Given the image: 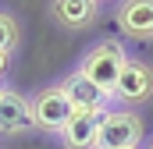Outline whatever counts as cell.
Instances as JSON below:
<instances>
[{"label": "cell", "mask_w": 153, "mask_h": 149, "mask_svg": "<svg viewBox=\"0 0 153 149\" xmlns=\"http://www.w3.org/2000/svg\"><path fill=\"white\" fill-rule=\"evenodd\" d=\"M7 60H11V53H7V50H0V74L7 71Z\"/></svg>", "instance_id": "11"}, {"label": "cell", "mask_w": 153, "mask_h": 149, "mask_svg": "<svg viewBox=\"0 0 153 149\" xmlns=\"http://www.w3.org/2000/svg\"><path fill=\"white\" fill-rule=\"evenodd\" d=\"M96 4H103V0H96Z\"/></svg>", "instance_id": "13"}, {"label": "cell", "mask_w": 153, "mask_h": 149, "mask_svg": "<svg viewBox=\"0 0 153 149\" xmlns=\"http://www.w3.org/2000/svg\"><path fill=\"white\" fill-rule=\"evenodd\" d=\"M36 128V117H32V100L22 96L18 89H4L0 85V131L7 135H22Z\"/></svg>", "instance_id": "5"}, {"label": "cell", "mask_w": 153, "mask_h": 149, "mask_svg": "<svg viewBox=\"0 0 153 149\" xmlns=\"http://www.w3.org/2000/svg\"><path fill=\"white\" fill-rule=\"evenodd\" d=\"M146 149H153V142H150V146H146Z\"/></svg>", "instance_id": "12"}, {"label": "cell", "mask_w": 153, "mask_h": 149, "mask_svg": "<svg viewBox=\"0 0 153 149\" xmlns=\"http://www.w3.org/2000/svg\"><path fill=\"white\" fill-rule=\"evenodd\" d=\"M71 103L64 96L61 85H50V89H39L32 96V117H36V128H46V131H61L68 121H71Z\"/></svg>", "instance_id": "3"}, {"label": "cell", "mask_w": 153, "mask_h": 149, "mask_svg": "<svg viewBox=\"0 0 153 149\" xmlns=\"http://www.w3.org/2000/svg\"><path fill=\"white\" fill-rule=\"evenodd\" d=\"M146 135V124L135 110H107L100 117L96 149H139Z\"/></svg>", "instance_id": "2"}, {"label": "cell", "mask_w": 153, "mask_h": 149, "mask_svg": "<svg viewBox=\"0 0 153 149\" xmlns=\"http://www.w3.org/2000/svg\"><path fill=\"white\" fill-rule=\"evenodd\" d=\"M107 114V110H103ZM103 114H93V110H78L71 114V121L57 131L64 149H96V135H100V117Z\"/></svg>", "instance_id": "7"}, {"label": "cell", "mask_w": 153, "mask_h": 149, "mask_svg": "<svg viewBox=\"0 0 153 149\" xmlns=\"http://www.w3.org/2000/svg\"><path fill=\"white\" fill-rule=\"evenodd\" d=\"M61 89H64V96H68V103H71L75 114L78 110H93V114H103V110H107V100H111V96H107L103 89H96L78 68L61 82Z\"/></svg>", "instance_id": "6"}, {"label": "cell", "mask_w": 153, "mask_h": 149, "mask_svg": "<svg viewBox=\"0 0 153 149\" xmlns=\"http://www.w3.org/2000/svg\"><path fill=\"white\" fill-rule=\"evenodd\" d=\"M150 96H153V68L146 60H132L128 57V64H125V71H121V78L114 85V100H121V103H143Z\"/></svg>", "instance_id": "4"}, {"label": "cell", "mask_w": 153, "mask_h": 149, "mask_svg": "<svg viewBox=\"0 0 153 149\" xmlns=\"http://www.w3.org/2000/svg\"><path fill=\"white\" fill-rule=\"evenodd\" d=\"M50 14L64 29H85L96 21V0H50Z\"/></svg>", "instance_id": "9"}, {"label": "cell", "mask_w": 153, "mask_h": 149, "mask_svg": "<svg viewBox=\"0 0 153 149\" xmlns=\"http://www.w3.org/2000/svg\"><path fill=\"white\" fill-rule=\"evenodd\" d=\"M125 64H128L125 46H117V43H96L78 60V71L85 74L96 89H103L107 96H114V85L121 78V71H125Z\"/></svg>", "instance_id": "1"}, {"label": "cell", "mask_w": 153, "mask_h": 149, "mask_svg": "<svg viewBox=\"0 0 153 149\" xmlns=\"http://www.w3.org/2000/svg\"><path fill=\"white\" fill-rule=\"evenodd\" d=\"M117 29L132 39H153V0H125L117 7Z\"/></svg>", "instance_id": "8"}, {"label": "cell", "mask_w": 153, "mask_h": 149, "mask_svg": "<svg viewBox=\"0 0 153 149\" xmlns=\"http://www.w3.org/2000/svg\"><path fill=\"white\" fill-rule=\"evenodd\" d=\"M18 39H22V29H18V21H14V18H11L7 11H0V50L14 53Z\"/></svg>", "instance_id": "10"}]
</instances>
